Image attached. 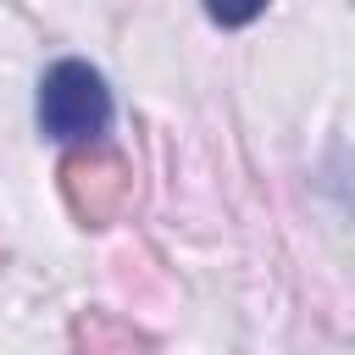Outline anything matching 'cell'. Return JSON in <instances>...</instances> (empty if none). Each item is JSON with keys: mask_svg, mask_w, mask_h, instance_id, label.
<instances>
[{"mask_svg": "<svg viewBox=\"0 0 355 355\" xmlns=\"http://www.w3.org/2000/svg\"><path fill=\"white\" fill-rule=\"evenodd\" d=\"M39 122L55 139H94L111 122V94L89 61H55L39 83Z\"/></svg>", "mask_w": 355, "mask_h": 355, "instance_id": "obj_2", "label": "cell"}, {"mask_svg": "<svg viewBox=\"0 0 355 355\" xmlns=\"http://www.w3.org/2000/svg\"><path fill=\"white\" fill-rule=\"evenodd\" d=\"M61 194L72 205V216L83 227H105V222H122L128 205H133V166L111 150V144H89V150H72L61 161Z\"/></svg>", "mask_w": 355, "mask_h": 355, "instance_id": "obj_1", "label": "cell"}, {"mask_svg": "<svg viewBox=\"0 0 355 355\" xmlns=\"http://www.w3.org/2000/svg\"><path fill=\"white\" fill-rule=\"evenodd\" d=\"M72 349L78 355H150V338L116 311H83L72 322Z\"/></svg>", "mask_w": 355, "mask_h": 355, "instance_id": "obj_3", "label": "cell"}]
</instances>
